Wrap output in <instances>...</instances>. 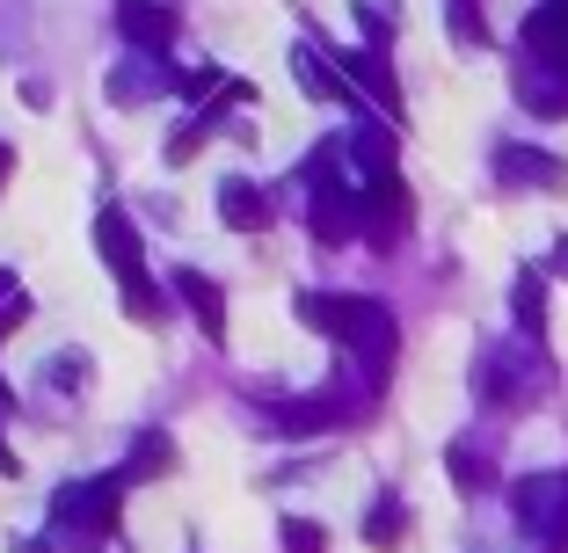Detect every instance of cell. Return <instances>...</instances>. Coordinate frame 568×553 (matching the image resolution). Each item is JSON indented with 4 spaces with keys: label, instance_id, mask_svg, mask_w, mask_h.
I'll list each match as a JSON object with an SVG mask.
<instances>
[{
    "label": "cell",
    "instance_id": "1",
    "mask_svg": "<svg viewBox=\"0 0 568 553\" xmlns=\"http://www.w3.org/2000/svg\"><path fill=\"white\" fill-rule=\"evenodd\" d=\"M300 320L306 328H321L328 342H343V357H351L357 371H365V386L379 393L386 371H394V314H386L379 299H343V291H306L300 299Z\"/></svg>",
    "mask_w": 568,
    "mask_h": 553
},
{
    "label": "cell",
    "instance_id": "2",
    "mask_svg": "<svg viewBox=\"0 0 568 553\" xmlns=\"http://www.w3.org/2000/svg\"><path fill=\"white\" fill-rule=\"evenodd\" d=\"M118 510H124V481L102 473V481H67L51 495V539H73V546H95V539L118 532Z\"/></svg>",
    "mask_w": 568,
    "mask_h": 553
},
{
    "label": "cell",
    "instance_id": "3",
    "mask_svg": "<svg viewBox=\"0 0 568 553\" xmlns=\"http://www.w3.org/2000/svg\"><path fill=\"white\" fill-rule=\"evenodd\" d=\"M95 248H102V263L118 269L124 306H132L139 320L161 314V299H153V269H146V248H139V226H132V218H124V212H102L95 218Z\"/></svg>",
    "mask_w": 568,
    "mask_h": 553
},
{
    "label": "cell",
    "instance_id": "4",
    "mask_svg": "<svg viewBox=\"0 0 568 553\" xmlns=\"http://www.w3.org/2000/svg\"><path fill=\"white\" fill-rule=\"evenodd\" d=\"M510 510H518L525 532H539L547 546H568V473H525L510 488Z\"/></svg>",
    "mask_w": 568,
    "mask_h": 553
},
{
    "label": "cell",
    "instance_id": "5",
    "mask_svg": "<svg viewBox=\"0 0 568 553\" xmlns=\"http://www.w3.org/2000/svg\"><path fill=\"white\" fill-rule=\"evenodd\" d=\"M351 416V393L343 386H328V393H300V401H270L263 422L284 437H314V430H335V422Z\"/></svg>",
    "mask_w": 568,
    "mask_h": 553
},
{
    "label": "cell",
    "instance_id": "6",
    "mask_svg": "<svg viewBox=\"0 0 568 553\" xmlns=\"http://www.w3.org/2000/svg\"><path fill=\"white\" fill-rule=\"evenodd\" d=\"M335 73L351 88H365L372 102H379V117H402V81H394V66H386L379 44H357V51H335Z\"/></svg>",
    "mask_w": 568,
    "mask_h": 553
},
{
    "label": "cell",
    "instance_id": "7",
    "mask_svg": "<svg viewBox=\"0 0 568 553\" xmlns=\"http://www.w3.org/2000/svg\"><path fill=\"white\" fill-rule=\"evenodd\" d=\"M110 16H118V37H124L132 51L168 59V44H175V8H168V0H118Z\"/></svg>",
    "mask_w": 568,
    "mask_h": 553
},
{
    "label": "cell",
    "instance_id": "8",
    "mask_svg": "<svg viewBox=\"0 0 568 553\" xmlns=\"http://www.w3.org/2000/svg\"><path fill=\"white\" fill-rule=\"evenodd\" d=\"M525 44V66H561L568 73V0H539L518 30Z\"/></svg>",
    "mask_w": 568,
    "mask_h": 553
},
{
    "label": "cell",
    "instance_id": "9",
    "mask_svg": "<svg viewBox=\"0 0 568 553\" xmlns=\"http://www.w3.org/2000/svg\"><path fill=\"white\" fill-rule=\"evenodd\" d=\"M496 183L510 190H561V161L539 146H496Z\"/></svg>",
    "mask_w": 568,
    "mask_h": 553
},
{
    "label": "cell",
    "instance_id": "10",
    "mask_svg": "<svg viewBox=\"0 0 568 553\" xmlns=\"http://www.w3.org/2000/svg\"><path fill=\"white\" fill-rule=\"evenodd\" d=\"M175 299L197 314V328H204L212 342H226V291H219L204 269H175Z\"/></svg>",
    "mask_w": 568,
    "mask_h": 553
},
{
    "label": "cell",
    "instance_id": "11",
    "mask_svg": "<svg viewBox=\"0 0 568 553\" xmlns=\"http://www.w3.org/2000/svg\"><path fill=\"white\" fill-rule=\"evenodd\" d=\"M219 218H226L234 234H263L270 226V197L248 183V175H226V183H219Z\"/></svg>",
    "mask_w": 568,
    "mask_h": 553
},
{
    "label": "cell",
    "instance_id": "12",
    "mask_svg": "<svg viewBox=\"0 0 568 553\" xmlns=\"http://www.w3.org/2000/svg\"><path fill=\"white\" fill-rule=\"evenodd\" d=\"M510 320H518V342H547V277H539V269H518Z\"/></svg>",
    "mask_w": 568,
    "mask_h": 553
},
{
    "label": "cell",
    "instance_id": "13",
    "mask_svg": "<svg viewBox=\"0 0 568 553\" xmlns=\"http://www.w3.org/2000/svg\"><path fill=\"white\" fill-rule=\"evenodd\" d=\"M161 88H175V66L168 59H153V51H132L118 66V81H110V95L118 102H139V95H161Z\"/></svg>",
    "mask_w": 568,
    "mask_h": 553
},
{
    "label": "cell",
    "instance_id": "14",
    "mask_svg": "<svg viewBox=\"0 0 568 553\" xmlns=\"http://www.w3.org/2000/svg\"><path fill=\"white\" fill-rule=\"evenodd\" d=\"M292 73H300V88H306V95L343 102V110H351V81H343V73H335L328 59H321V44H292Z\"/></svg>",
    "mask_w": 568,
    "mask_h": 553
},
{
    "label": "cell",
    "instance_id": "15",
    "mask_svg": "<svg viewBox=\"0 0 568 553\" xmlns=\"http://www.w3.org/2000/svg\"><path fill=\"white\" fill-rule=\"evenodd\" d=\"M518 95L532 117H568V73L561 66H525L518 73Z\"/></svg>",
    "mask_w": 568,
    "mask_h": 553
},
{
    "label": "cell",
    "instance_id": "16",
    "mask_svg": "<svg viewBox=\"0 0 568 553\" xmlns=\"http://www.w3.org/2000/svg\"><path fill=\"white\" fill-rule=\"evenodd\" d=\"M402 532H408V510H402V495H379V503H372V518H365V546L394 553V546H402Z\"/></svg>",
    "mask_w": 568,
    "mask_h": 553
},
{
    "label": "cell",
    "instance_id": "17",
    "mask_svg": "<svg viewBox=\"0 0 568 553\" xmlns=\"http://www.w3.org/2000/svg\"><path fill=\"white\" fill-rule=\"evenodd\" d=\"M445 473H452L459 488H467V495L496 481V467H488V452H481V444H452V452H445Z\"/></svg>",
    "mask_w": 568,
    "mask_h": 553
},
{
    "label": "cell",
    "instance_id": "18",
    "mask_svg": "<svg viewBox=\"0 0 568 553\" xmlns=\"http://www.w3.org/2000/svg\"><path fill=\"white\" fill-rule=\"evenodd\" d=\"M168 459H175V444H168L161 430H146V437H139V444H132V467H124L118 481H146V473H161Z\"/></svg>",
    "mask_w": 568,
    "mask_h": 553
},
{
    "label": "cell",
    "instance_id": "19",
    "mask_svg": "<svg viewBox=\"0 0 568 553\" xmlns=\"http://www.w3.org/2000/svg\"><path fill=\"white\" fill-rule=\"evenodd\" d=\"M284 553H328V532L306 518H284Z\"/></svg>",
    "mask_w": 568,
    "mask_h": 553
},
{
    "label": "cell",
    "instance_id": "20",
    "mask_svg": "<svg viewBox=\"0 0 568 553\" xmlns=\"http://www.w3.org/2000/svg\"><path fill=\"white\" fill-rule=\"evenodd\" d=\"M445 22H452V37H467V44H481V8H474V0H445Z\"/></svg>",
    "mask_w": 568,
    "mask_h": 553
},
{
    "label": "cell",
    "instance_id": "21",
    "mask_svg": "<svg viewBox=\"0 0 568 553\" xmlns=\"http://www.w3.org/2000/svg\"><path fill=\"white\" fill-rule=\"evenodd\" d=\"M16 553H59V539H16Z\"/></svg>",
    "mask_w": 568,
    "mask_h": 553
},
{
    "label": "cell",
    "instance_id": "22",
    "mask_svg": "<svg viewBox=\"0 0 568 553\" xmlns=\"http://www.w3.org/2000/svg\"><path fill=\"white\" fill-rule=\"evenodd\" d=\"M8 175H16V146H8V139H0V183H8Z\"/></svg>",
    "mask_w": 568,
    "mask_h": 553
},
{
    "label": "cell",
    "instance_id": "23",
    "mask_svg": "<svg viewBox=\"0 0 568 553\" xmlns=\"http://www.w3.org/2000/svg\"><path fill=\"white\" fill-rule=\"evenodd\" d=\"M16 299V269H0V306Z\"/></svg>",
    "mask_w": 568,
    "mask_h": 553
},
{
    "label": "cell",
    "instance_id": "24",
    "mask_svg": "<svg viewBox=\"0 0 568 553\" xmlns=\"http://www.w3.org/2000/svg\"><path fill=\"white\" fill-rule=\"evenodd\" d=\"M554 263H561V269H568V234H561V248H554Z\"/></svg>",
    "mask_w": 568,
    "mask_h": 553
}]
</instances>
